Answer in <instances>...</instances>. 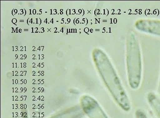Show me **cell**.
<instances>
[{
  "instance_id": "6da1fadb",
  "label": "cell",
  "mask_w": 160,
  "mask_h": 118,
  "mask_svg": "<svg viewBox=\"0 0 160 118\" xmlns=\"http://www.w3.org/2000/svg\"><path fill=\"white\" fill-rule=\"evenodd\" d=\"M94 55L99 72L110 93L121 109L129 112V99L109 59L100 50L95 51Z\"/></svg>"
},
{
  "instance_id": "7a4b0ae2",
  "label": "cell",
  "mask_w": 160,
  "mask_h": 118,
  "mask_svg": "<svg viewBox=\"0 0 160 118\" xmlns=\"http://www.w3.org/2000/svg\"><path fill=\"white\" fill-rule=\"evenodd\" d=\"M126 61L129 84L137 90L142 80V63L139 43L134 32L129 33L127 39Z\"/></svg>"
},
{
  "instance_id": "3957f363",
  "label": "cell",
  "mask_w": 160,
  "mask_h": 118,
  "mask_svg": "<svg viewBox=\"0 0 160 118\" xmlns=\"http://www.w3.org/2000/svg\"><path fill=\"white\" fill-rule=\"evenodd\" d=\"M84 111L90 118H109L96 101L85 97L82 101Z\"/></svg>"
},
{
  "instance_id": "277c9868",
  "label": "cell",
  "mask_w": 160,
  "mask_h": 118,
  "mask_svg": "<svg viewBox=\"0 0 160 118\" xmlns=\"http://www.w3.org/2000/svg\"><path fill=\"white\" fill-rule=\"evenodd\" d=\"M138 29L154 35L160 36V21L159 20L142 19L135 23Z\"/></svg>"
},
{
  "instance_id": "5b68a950",
  "label": "cell",
  "mask_w": 160,
  "mask_h": 118,
  "mask_svg": "<svg viewBox=\"0 0 160 118\" xmlns=\"http://www.w3.org/2000/svg\"><path fill=\"white\" fill-rule=\"evenodd\" d=\"M148 101L150 106L158 117L160 118V99L153 92L148 95Z\"/></svg>"
},
{
  "instance_id": "8992f818",
  "label": "cell",
  "mask_w": 160,
  "mask_h": 118,
  "mask_svg": "<svg viewBox=\"0 0 160 118\" xmlns=\"http://www.w3.org/2000/svg\"><path fill=\"white\" fill-rule=\"evenodd\" d=\"M135 118H148L145 112L141 110H137L135 112Z\"/></svg>"
},
{
  "instance_id": "52a82bcc",
  "label": "cell",
  "mask_w": 160,
  "mask_h": 118,
  "mask_svg": "<svg viewBox=\"0 0 160 118\" xmlns=\"http://www.w3.org/2000/svg\"><path fill=\"white\" fill-rule=\"evenodd\" d=\"M159 92H160V83H159Z\"/></svg>"
}]
</instances>
